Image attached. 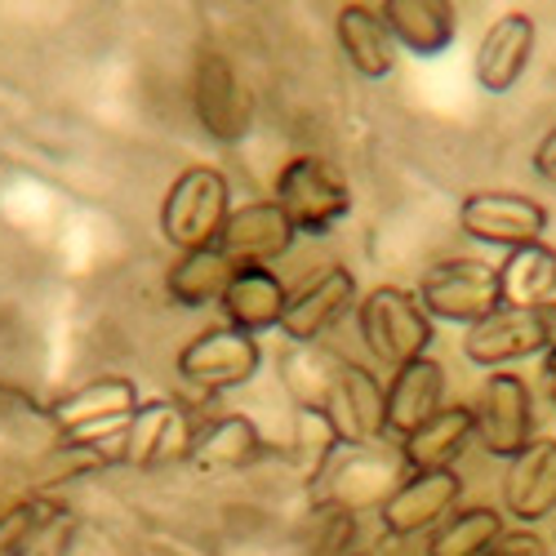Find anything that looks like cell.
I'll return each mask as SVG.
<instances>
[{"mask_svg":"<svg viewBox=\"0 0 556 556\" xmlns=\"http://www.w3.org/2000/svg\"><path fill=\"white\" fill-rule=\"evenodd\" d=\"M231 182L214 165H188L161 197V237L178 250H214L231 218Z\"/></svg>","mask_w":556,"mask_h":556,"instance_id":"6da1fadb","label":"cell"},{"mask_svg":"<svg viewBox=\"0 0 556 556\" xmlns=\"http://www.w3.org/2000/svg\"><path fill=\"white\" fill-rule=\"evenodd\" d=\"M405 472L409 468L401 454H388L383 445H334L307 485L316 507H343V513L361 517L383 507Z\"/></svg>","mask_w":556,"mask_h":556,"instance_id":"7a4b0ae2","label":"cell"},{"mask_svg":"<svg viewBox=\"0 0 556 556\" xmlns=\"http://www.w3.org/2000/svg\"><path fill=\"white\" fill-rule=\"evenodd\" d=\"M356 330L379 365H409L428 356L432 339H437V320L424 312L419 294L401 290V286H375L369 294H361L356 303Z\"/></svg>","mask_w":556,"mask_h":556,"instance_id":"3957f363","label":"cell"},{"mask_svg":"<svg viewBox=\"0 0 556 556\" xmlns=\"http://www.w3.org/2000/svg\"><path fill=\"white\" fill-rule=\"evenodd\" d=\"M271 201L281 205L299 237H330V231L352 214L348 178L320 156H290L276 169Z\"/></svg>","mask_w":556,"mask_h":556,"instance_id":"277c9868","label":"cell"},{"mask_svg":"<svg viewBox=\"0 0 556 556\" xmlns=\"http://www.w3.org/2000/svg\"><path fill=\"white\" fill-rule=\"evenodd\" d=\"M197 432H201V414L188 409L182 401L174 396L143 401L129 419V428L116 437V458H121V468H134V472H161V468L192 458Z\"/></svg>","mask_w":556,"mask_h":556,"instance_id":"5b68a950","label":"cell"},{"mask_svg":"<svg viewBox=\"0 0 556 556\" xmlns=\"http://www.w3.org/2000/svg\"><path fill=\"white\" fill-rule=\"evenodd\" d=\"M316 419L339 445H379L388 437V383L369 365L339 356Z\"/></svg>","mask_w":556,"mask_h":556,"instance_id":"8992f818","label":"cell"},{"mask_svg":"<svg viewBox=\"0 0 556 556\" xmlns=\"http://www.w3.org/2000/svg\"><path fill=\"white\" fill-rule=\"evenodd\" d=\"M419 303L432 320L472 330L477 320L498 312V263L485 258H437L419 276Z\"/></svg>","mask_w":556,"mask_h":556,"instance_id":"52a82bcc","label":"cell"},{"mask_svg":"<svg viewBox=\"0 0 556 556\" xmlns=\"http://www.w3.org/2000/svg\"><path fill=\"white\" fill-rule=\"evenodd\" d=\"M556 348V303L543 307H498L463 334V356L477 369H513Z\"/></svg>","mask_w":556,"mask_h":556,"instance_id":"ba28073f","label":"cell"},{"mask_svg":"<svg viewBox=\"0 0 556 556\" xmlns=\"http://www.w3.org/2000/svg\"><path fill=\"white\" fill-rule=\"evenodd\" d=\"M472 437L490 458H517L534 441V392L517 369H494L472 396Z\"/></svg>","mask_w":556,"mask_h":556,"instance_id":"9c48e42d","label":"cell"},{"mask_svg":"<svg viewBox=\"0 0 556 556\" xmlns=\"http://www.w3.org/2000/svg\"><path fill=\"white\" fill-rule=\"evenodd\" d=\"M138 405H143V396H138L134 379L99 375L50 401V419L63 441H116L138 414Z\"/></svg>","mask_w":556,"mask_h":556,"instance_id":"30bf717a","label":"cell"},{"mask_svg":"<svg viewBox=\"0 0 556 556\" xmlns=\"http://www.w3.org/2000/svg\"><path fill=\"white\" fill-rule=\"evenodd\" d=\"M178 375L182 383L201 388L205 396H223L245 388L258 369H263V348L254 334H241L231 326H210L201 334H192L178 348Z\"/></svg>","mask_w":556,"mask_h":556,"instance_id":"8fae6325","label":"cell"},{"mask_svg":"<svg viewBox=\"0 0 556 556\" xmlns=\"http://www.w3.org/2000/svg\"><path fill=\"white\" fill-rule=\"evenodd\" d=\"M192 112L214 143L231 148L254 129V94L227 54L205 50L192 63Z\"/></svg>","mask_w":556,"mask_h":556,"instance_id":"7c38bea8","label":"cell"},{"mask_svg":"<svg viewBox=\"0 0 556 556\" xmlns=\"http://www.w3.org/2000/svg\"><path fill=\"white\" fill-rule=\"evenodd\" d=\"M458 231L472 237L477 245L513 254L521 245L543 241L547 210L521 192H468L458 205Z\"/></svg>","mask_w":556,"mask_h":556,"instance_id":"4fadbf2b","label":"cell"},{"mask_svg":"<svg viewBox=\"0 0 556 556\" xmlns=\"http://www.w3.org/2000/svg\"><path fill=\"white\" fill-rule=\"evenodd\" d=\"M356 303H361L356 276L343 263H326L290 294L286 316H281V334L290 339V348H312L326 339L348 312H356Z\"/></svg>","mask_w":556,"mask_h":556,"instance_id":"5bb4252c","label":"cell"},{"mask_svg":"<svg viewBox=\"0 0 556 556\" xmlns=\"http://www.w3.org/2000/svg\"><path fill=\"white\" fill-rule=\"evenodd\" d=\"M458 503H463V477H458V468H450V472H405L401 485L379 507V526L392 539L432 534L445 517L458 513Z\"/></svg>","mask_w":556,"mask_h":556,"instance_id":"9a60e30c","label":"cell"},{"mask_svg":"<svg viewBox=\"0 0 556 556\" xmlns=\"http://www.w3.org/2000/svg\"><path fill=\"white\" fill-rule=\"evenodd\" d=\"M534 18L513 10V14H498L485 36L477 40V54H472V76L485 94H513L521 85V76L530 72L534 59Z\"/></svg>","mask_w":556,"mask_h":556,"instance_id":"2e32d148","label":"cell"},{"mask_svg":"<svg viewBox=\"0 0 556 556\" xmlns=\"http://www.w3.org/2000/svg\"><path fill=\"white\" fill-rule=\"evenodd\" d=\"M294 241H299V231L290 227L281 205L267 197V201H245L231 210L223 237H218V250L237 267H271L281 254H290Z\"/></svg>","mask_w":556,"mask_h":556,"instance_id":"e0dca14e","label":"cell"},{"mask_svg":"<svg viewBox=\"0 0 556 556\" xmlns=\"http://www.w3.org/2000/svg\"><path fill=\"white\" fill-rule=\"evenodd\" d=\"M503 513L517 526H539L556 513V441L534 437L503 472Z\"/></svg>","mask_w":556,"mask_h":556,"instance_id":"ac0fdd59","label":"cell"},{"mask_svg":"<svg viewBox=\"0 0 556 556\" xmlns=\"http://www.w3.org/2000/svg\"><path fill=\"white\" fill-rule=\"evenodd\" d=\"M63 437L50 419V405H40L31 392L0 383V468L27 472L31 463L54 450Z\"/></svg>","mask_w":556,"mask_h":556,"instance_id":"d6986e66","label":"cell"},{"mask_svg":"<svg viewBox=\"0 0 556 556\" xmlns=\"http://www.w3.org/2000/svg\"><path fill=\"white\" fill-rule=\"evenodd\" d=\"M477 445L472 437V405L450 401L437 409L424 428H414L409 437L396 441V454L409 472H450L458 468V458Z\"/></svg>","mask_w":556,"mask_h":556,"instance_id":"ffe728a7","label":"cell"},{"mask_svg":"<svg viewBox=\"0 0 556 556\" xmlns=\"http://www.w3.org/2000/svg\"><path fill=\"white\" fill-rule=\"evenodd\" d=\"M286 303H290V290H286V281L271 267H237V276L227 281L218 307L227 316L223 326L258 339L267 330H281Z\"/></svg>","mask_w":556,"mask_h":556,"instance_id":"44dd1931","label":"cell"},{"mask_svg":"<svg viewBox=\"0 0 556 556\" xmlns=\"http://www.w3.org/2000/svg\"><path fill=\"white\" fill-rule=\"evenodd\" d=\"M437 409H445V365L432 356H419L388 379V437H409L424 428Z\"/></svg>","mask_w":556,"mask_h":556,"instance_id":"7402d4cb","label":"cell"},{"mask_svg":"<svg viewBox=\"0 0 556 556\" xmlns=\"http://www.w3.org/2000/svg\"><path fill=\"white\" fill-rule=\"evenodd\" d=\"M263 454L267 441L250 414H214V419H201L188 463L201 472H250Z\"/></svg>","mask_w":556,"mask_h":556,"instance_id":"603a6c76","label":"cell"},{"mask_svg":"<svg viewBox=\"0 0 556 556\" xmlns=\"http://www.w3.org/2000/svg\"><path fill=\"white\" fill-rule=\"evenodd\" d=\"M396 50H409L414 59L445 54L458 36V10L445 0H383L379 5Z\"/></svg>","mask_w":556,"mask_h":556,"instance_id":"cb8c5ba5","label":"cell"},{"mask_svg":"<svg viewBox=\"0 0 556 556\" xmlns=\"http://www.w3.org/2000/svg\"><path fill=\"white\" fill-rule=\"evenodd\" d=\"M334 40L343 63L365 76V80H383L396 67V40L375 5H343L334 14Z\"/></svg>","mask_w":556,"mask_h":556,"instance_id":"d4e9b609","label":"cell"},{"mask_svg":"<svg viewBox=\"0 0 556 556\" xmlns=\"http://www.w3.org/2000/svg\"><path fill=\"white\" fill-rule=\"evenodd\" d=\"M231 276H237V263H231L218 245L174 254V263L165 267V299L182 312L214 307V303H223V290H227Z\"/></svg>","mask_w":556,"mask_h":556,"instance_id":"484cf974","label":"cell"},{"mask_svg":"<svg viewBox=\"0 0 556 556\" xmlns=\"http://www.w3.org/2000/svg\"><path fill=\"white\" fill-rule=\"evenodd\" d=\"M498 303L503 307H543L556 303V250L547 241L521 245L498 263Z\"/></svg>","mask_w":556,"mask_h":556,"instance_id":"4316f807","label":"cell"},{"mask_svg":"<svg viewBox=\"0 0 556 556\" xmlns=\"http://www.w3.org/2000/svg\"><path fill=\"white\" fill-rule=\"evenodd\" d=\"M116 441H59L54 450H45L31 468L23 472L31 494H50L67 481H85L103 468H116Z\"/></svg>","mask_w":556,"mask_h":556,"instance_id":"83f0119b","label":"cell"},{"mask_svg":"<svg viewBox=\"0 0 556 556\" xmlns=\"http://www.w3.org/2000/svg\"><path fill=\"white\" fill-rule=\"evenodd\" d=\"M503 530H507V526H503L498 507H490V503L458 507L454 517H445V521L432 530L428 556H485Z\"/></svg>","mask_w":556,"mask_h":556,"instance_id":"f1b7e54d","label":"cell"},{"mask_svg":"<svg viewBox=\"0 0 556 556\" xmlns=\"http://www.w3.org/2000/svg\"><path fill=\"white\" fill-rule=\"evenodd\" d=\"M334 365H339V356L334 352H326L320 343H312V348H290L286 356H281V383H286V392H290V401L299 405V414H320V401H326V388H330V379H334Z\"/></svg>","mask_w":556,"mask_h":556,"instance_id":"f546056e","label":"cell"},{"mask_svg":"<svg viewBox=\"0 0 556 556\" xmlns=\"http://www.w3.org/2000/svg\"><path fill=\"white\" fill-rule=\"evenodd\" d=\"M72 539H76V513H72V507H63V513L23 547V556H67Z\"/></svg>","mask_w":556,"mask_h":556,"instance_id":"4dcf8cb0","label":"cell"},{"mask_svg":"<svg viewBox=\"0 0 556 556\" xmlns=\"http://www.w3.org/2000/svg\"><path fill=\"white\" fill-rule=\"evenodd\" d=\"M485 556H547V539H539L530 526H517V530H503Z\"/></svg>","mask_w":556,"mask_h":556,"instance_id":"1f68e13d","label":"cell"},{"mask_svg":"<svg viewBox=\"0 0 556 556\" xmlns=\"http://www.w3.org/2000/svg\"><path fill=\"white\" fill-rule=\"evenodd\" d=\"M534 174L556 188V125H552V129L539 138V143H534Z\"/></svg>","mask_w":556,"mask_h":556,"instance_id":"d6a6232c","label":"cell"},{"mask_svg":"<svg viewBox=\"0 0 556 556\" xmlns=\"http://www.w3.org/2000/svg\"><path fill=\"white\" fill-rule=\"evenodd\" d=\"M543 388H547V401H552V409H556V348L543 352Z\"/></svg>","mask_w":556,"mask_h":556,"instance_id":"836d02e7","label":"cell"},{"mask_svg":"<svg viewBox=\"0 0 556 556\" xmlns=\"http://www.w3.org/2000/svg\"><path fill=\"white\" fill-rule=\"evenodd\" d=\"M343 556H369V552H343Z\"/></svg>","mask_w":556,"mask_h":556,"instance_id":"e575fe53","label":"cell"}]
</instances>
